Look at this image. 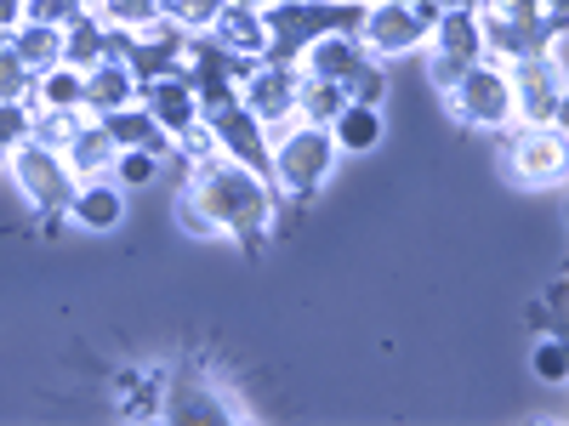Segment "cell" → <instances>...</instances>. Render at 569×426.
Returning <instances> with one entry per match:
<instances>
[{
    "instance_id": "1",
    "label": "cell",
    "mask_w": 569,
    "mask_h": 426,
    "mask_svg": "<svg viewBox=\"0 0 569 426\" xmlns=\"http://www.w3.org/2000/svg\"><path fill=\"white\" fill-rule=\"evenodd\" d=\"M182 149H188L182 194L194 200V205L217 222V233H228V240L240 245V251H262L268 233H273V222H279V194H273V182H268L262 171L240 165V160L217 154L211 142H206V131H194V136L182 142Z\"/></svg>"
},
{
    "instance_id": "2",
    "label": "cell",
    "mask_w": 569,
    "mask_h": 426,
    "mask_svg": "<svg viewBox=\"0 0 569 426\" xmlns=\"http://www.w3.org/2000/svg\"><path fill=\"white\" fill-rule=\"evenodd\" d=\"M337 142H330L325 125L291 120L284 131H273V149H268V182L284 205H308L319 187L337 176Z\"/></svg>"
},
{
    "instance_id": "3",
    "label": "cell",
    "mask_w": 569,
    "mask_h": 426,
    "mask_svg": "<svg viewBox=\"0 0 569 426\" xmlns=\"http://www.w3.org/2000/svg\"><path fill=\"white\" fill-rule=\"evenodd\" d=\"M12 171V182H18V194L29 200V211L46 222V233H58L63 227V216H69V200H74V187H80V176H74V165L63 160V149H46V142H23V149H12L7 160H0Z\"/></svg>"
},
{
    "instance_id": "4",
    "label": "cell",
    "mask_w": 569,
    "mask_h": 426,
    "mask_svg": "<svg viewBox=\"0 0 569 426\" xmlns=\"http://www.w3.org/2000/svg\"><path fill=\"white\" fill-rule=\"evenodd\" d=\"M433 18L439 7L433 0H365V23H359V40L370 58H410L427 45L433 34Z\"/></svg>"
},
{
    "instance_id": "5",
    "label": "cell",
    "mask_w": 569,
    "mask_h": 426,
    "mask_svg": "<svg viewBox=\"0 0 569 426\" xmlns=\"http://www.w3.org/2000/svg\"><path fill=\"white\" fill-rule=\"evenodd\" d=\"M496 136H501V165L518 187H558L563 182V160H569L563 125H507Z\"/></svg>"
},
{
    "instance_id": "6",
    "label": "cell",
    "mask_w": 569,
    "mask_h": 426,
    "mask_svg": "<svg viewBox=\"0 0 569 426\" xmlns=\"http://www.w3.org/2000/svg\"><path fill=\"white\" fill-rule=\"evenodd\" d=\"M512 85V125H563V98H569V69L547 63L541 52L507 63Z\"/></svg>"
},
{
    "instance_id": "7",
    "label": "cell",
    "mask_w": 569,
    "mask_h": 426,
    "mask_svg": "<svg viewBox=\"0 0 569 426\" xmlns=\"http://www.w3.org/2000/svg\"><path fill=\"white\" fill-rule=\"evenodd\" d=\"M445 103L461 125L472 131H507L512 125V85H507V63H472L450 91H445Z\"/></svg>"
},
{
    "instance_id": "8",
    "label": "cell",
    "mask_w": 569,
    "mask_h": 426,
    "mask_svg": "<svg viewBox=\"0 0 569 426\" xmlns=\"http://www.w3.org/2000/svg\"><path fill=\"white\" fill-rule=\"evenodd\" d=\"M200 131L217 154L228 160H240L251 171L268 176V149H273V136L262 131V120L246 109V103H222V109H200Z\"/></svg>"
},
{
    "instance_id": "9",
    "label": "cell",
    "mask_w": 569,
    "mask_h": 426,
    "mask_svg": "<svg viewBox=\"0 0 569 426\" xmlns=\"http://www.w3.org/2000/svg\"><path fill=\"white\" fill-rule=\"evenodd\" d=\"M297 85H302V69L297 63H268L257 58V69L240 80V103L262 120V131H284L297 120Z\"/></svg>"
},
{
    "instance_id": "10",
    "label": "cell",
    "mask_w": 569,
    "mask_h": 426,
    "mask_svg": "<svg viewBox=\"0 0 569 426\" xmlns=\"http://www.w3.org/2000/svg\"><path fill=\"white\" fill-rule=\"evenodd\" d=\"M137 103L154 114V125L171 136V142H188L200 131V91L188 85V74H160V80H142L137 85Z\"/></svg>"
},
{
    "instance_id": "11",
    "label": "cell",
    "mask_w": 569,
    "mask_h": 426,
    "mask_svg": "<svg viewBox=\"0 0 569 426\" xmlns=\"http://www.w3.org/2000/svg\"><path fill=\"white\" fill-rule=\"evenodd\" d=\"M160 415L171 420H233V415H246L233 398L217 393V382H206V375H194L188 364H171L166 375V398H160Z\"/></svg>"
},
{
    "instance_id": "12",
    "label": "cell",
    "mask_w": 569,
    "mask_h": 426,
    "mask_svg": "<svg viewBox=\"0 0 569 426\" xmlns=\"http://www.w3.org/2000/svg\"><path fill=\"white\" fill-rule=\"evenodd\" d=\"M182 45H188V34L160 12V23L154 29H142L137 40H131V52H126V69H131V80L142 85V80H160V74H177L182 69Z\"/></svg>"
},
{
    "instance_id": "13",
    "label": "cell",
    "mask_w": 569,
    "mask_h": 426,
    "mask_svg": "<svg viewBox=\"0 0 569 426\" xmlns=\"http://www.w3.org/2000/svg\"><path fill=\"white\" fill-rule=\"evenodd\" d=\"M69 222L86 233H114L126 222V187L114 176H80L74 200H69Z\"/></svg>"
},
{
    "instance_id": "14",
    "label": "cell",
    "mask_w": 569,
    "mask_h": 426,
    "mask_svg": "<svg viewBox=\"0 0 569 426\" xmlns=\"http://www.w3.org/2000/svg\"><path fill=\"white\" fill-rule=\"evenodd\" d=\"M370 52H365V40L359 34H319V40H308L302 45V58H297V69L302 74H319V80H337V85H348V74L365 63Z\"/></svg>"
},
{
    "instance_id": "15",
    "label": "cell",
    "mask_w": 569,
    "mask_h": 426,
    "mask_svg": "<svg viewBox=\"0 0 569 426\" xmlns=\"http://www.w3.org/2000/svg\"><path fill=\"white\" fill-rule=\"evenodd\" d=\"M421 52H445L461 63H485V29H479V7H461V12H439L433 34H427Z\"/></svg>"
},
{
    "instance_id": "16",
    "label": "cell",
    "mask_w": 569,
    "mask_h": 426,
    "mask_svg": "<svg viewBox=\"0 0 569 426\" xmlns=\"http://www.w3.org/2000/svg\"><path fill=\"white\" fill-rule=\"evenodd\" d=\"M114 154H120V142L109 136V125H103L98 114H86V120L74 125V136L63 142V160L74 165V176H109Z\"/></svg>"
},
{
    "instance_id": "17",
    "label": "cell",
    "mask_w": 569,
    "mask_h": 426,
    "mask_svg": "<svg viewBox=\"0 0 569 426\" xmlns=\"http://www.w3.org/2000/svg\"><path fill=\"white\" fill-rule=\"evenodd\" d=\"M137 103V80L126 63H91L86 80H80V114H109V109H126Z\"/></svg>"
},
{
    "instance_id": "18",
    "label": "cell",
    "mask_w": 569,
    "mask_h": 426,
    "mask_svg": "<svg viewBox=\"0 0 569 426\" xmlns=\"http://www.w3.org/2000/svg\"><path fill=\"white\" fill-rule=\"evenodd\" d=\"M206 34L222 40L228 52H246V58H262V52H268V23H262V12L233 7V0H222V12H217V23H211Z\"/></svg>"
},
{
    "instance_id": "19",
    "label": "cell",
    "mask_w": 569,
    "mask_h": 426,
    "mask_svg": "<svg viewBox=\"0 0 569 426\" xmlns=\"http://www.w3.org/2000/svg\"><path fill=\"white\" fill-rule=\"evenodd\" d=\"M103 125H109V136L120 142V149H154L160 160L177 149V142L154 125V114L149 109H142V103H126V109H109V114H98Z\"/></svg>"
},
{
    "instance_id": "20",
    "label": "cell",
    "mask_w": 569,
    "mask_h": 426,
    "mask_svg": "<svg viewBox=\"0 0 569 426\" xmlns=\"http://www.w3.org/2000/svg\"><path fill=\"white\" fill-rule=\"evenodd\" d=\"M7 45L12 52L40 74V69H52V63H63V23H40V18H23V23H12V34H7Z\"/></svg>"
},
{
    "instance_id": "21",
    "label": "cell",
    "mask_w": 569,
    "mask_h": 426,
    "mask_svg": "<svg viewBox=\"0 0 569 426\" xmlns=\"http://www.w3.org/2000/svg\"><path fill=\"white\" fill-rule=\"evenodd\" d=\"M325 131H330V142H337V154H370L376 142H382V109L342 103L337 120H330Z\"/></svg>"
},
{
    "instance_id": "22",
    "label": "cell",
    "mask_w": 569,
    "mask_h": 426,
    "mask_svg": "<svg viewBox=\"0 0 569 426\" xmlns=\"http://www.w3.org/2000/svg\"><path fill=\"white\" fill-rule=\"evenodd\" d=\"M63 63H74V69H91V63H109V23L98 18V12H80V18H69L63 23Z\"/></svg>"
},
{
    "instance_id": "23",
    "label": "cell",
    "mask_w": 569,
    "mask_h": 426,
    "mask_svg": "<svg viewBox=\"0 0 569 426\" xmlns=\"http://www.w3.org/2000/svg\"><path fill=\"white\" fill-rule=\"evenodd\" d=\"M80 80H86V69H74V63L40 69L29 103H34V109H69V114H80Z\"/></svg>"
},
{
    "instance_id": "24",
    "label": "cell",
    "mask_w": 569,
    "mask_h": 426,
    "mask_svg": "<svg viewBox=\"0 0 569 426\" xmlns=\"http://www.w3.org/2000/svg\"><path fill=\"white\" fill-rule=\"evenodd\" d=\"M342 103H348V91H342L337 80L302 74V85H297V120H308V125H330Z\"/></svg>"
},
{
    "instance_id": "25",
    "label": "cell",
    "mask_w": 569,
    "mask_h": 426,
    "mask_svg": "<svg viewBox=\"0 0 569 426\" xmlns=\"http://www.w3.org/2000/svg\"><path fill=\"white\" fill-rule=\"evenodd\" d=\"M348 103H365V109H382L388 103V91H393V74H388V63L382 58H365L353 74H348Z\"/></svg>"
},
{
    "instance_id": "26",
    "label": "cell",
    "mask_w": 569,
    "mask_h": 426,
    "mask_svg": "<svg viewBox=\"0 0 569 426\" xmlns=\"http://www.w3.org/2000/svg\"><path fill=\"white\" fill-rule=\"evenodd\" d=\"M91 12H98L103 23H114V29L142 34V29L160 23V0H91Z\"/></svg>"
},
{
    "instance_id": "27",
    "label": "cell",
    "mask_w": 569,
    "mask_h": 426,
    "mask_svg": "<svg viewBox=\"0 0 569 426\" xmlns=\"http://www.w3.org/2000/svg\"><path fill=\"white\" fill-rule=\"evenodd\" d=\"M160 165H166V160H160L154 149H120V154H114V165H109V176L131 194V187H149V182L160 176Z\"/></svg>"
},
{
    "instance_id": "28",
    "label": "cell",
    "mask_w": 569,
    "mask_h": 426,
    "mask_svg": "<svg viewBox=\"0 0 569 426\" xmlns=\"http://www.w3.org/2000/svg\"><path fill=\"white\" fill-rule=\"evenodd\" d=\"M182 34H206L211 23H217V12H222V0H166V7H160Z\"/></svg>"
},
{
    "instance_id": "29",
    "label": "cell",
    "mask_w": 569,
    "mask_h": 426,
    "mask_svg": "<svg viewBox=\"0 0 569 426\" xmlns=\"http://www.w3.org/2000/svg\"><path fill=\"white\" fill-rule=\"evenodd\" d=\"M34 109V103H29ZM86 114H69V109H34V125H29V136L34 142H46V149H63V142L74 136V125H80Z\"/></svg>"
},
{
    "instance_id": "30",
    "label": "cell",
    "mask_w": 569,
    "mask_h": 426,
    "mask_svg": "<svg viewBox=\"0 0 569 426\" xmlns=\"http://www.w3.org/2000/svg\"><path fill=\"white\" fill-rule=\"evenodd\" d=\"M29 91H34V69L12 52H0V103H29Z\"/></svg>"
},
{
    "instance_id": "31",
    "label": "cell",
    "mask_w": 569,
    "mask_h": 426,
    "mask_svg": "<svg viewBox=\"0 0 569 426\" xmlns=\"http://www.w3.org/2000/svg\"><path fill=\"white\" fill-rule=\"evenodd\" d=\"M530 369H536V382H547V387H563V382H569V353H563V342H558V336H541V342H536V358H530Z\"/></svg>"
},
{
    "instance_id": "32",
    "label": "cell",
    "mask_w": 569,
    "mask_h": 426,
    "mask_svg": "<svg viewBox=\"0 0 569 426\" xmlns=\"http://www.w3.org/2000/svg\"><path fill=\"white\" fill-rule=\"evenodd\" d=\"M29 125H34V109L29 103H0V160H7L12 149H23Z\"/></svg>"
},
{
    "instance_id": "33",
    "label": "cell",
    "mask_w": 569,
    "mask_h": 426,
    "mask_svg": "<svg viewBox=\"0 0 569 426\" xmlns=\"http://www.w3.org/2000/svg\"><path fill=\"white\" fill-rule=\"evenodd\" d=\"M86 7H91V0H29L23 18H40V23H69V18H80Z\"/></svg>"
},
{
    "instance_id": "34",
    "label": "cell",
    "mask_w": 569,
    "mask_h": 426,
    "mask_svg": "<svg viewBox=\"0 0 569 426\" xmlns=\"http://www.w3.org/2000/svg\"><path fill=\"white\" fill-rule=\"evenodd\" d=\"M177 222H182L188 233H194V240H217V222H211V216H206L194 200H188V194L177 200Z\"/></svg>"
},
{
    "instance_id": "35",
    "label": "cell",
    "mask_w": 569,
    "mask_h": 426,
    "mask_svg": "<svg viewBox=\"0 0 569 426\" xmlns=\"http://www.w3.org/2000/svg\"><path fill=\"white\" fill-rule=\"evenodd\" d=\"M467 69H472V63H461V58H445V52H427V74H433V85H439V91H450V85H456V80H461Z\"/></svg>"
},
{
    "instance_id": "36",
    "label": "cell",
    "mask_w": 569,
    "mask_h": 426,
    "mask_svg": "<svg viewBox=\"0 0 569 426\" xmlns=\"http://www.w3.org/2000/svg\"><path fill=\"white\" fill-rule=\"evenodd\" d=\"M563 302H569V284H563V278H552V284H547V302H541V307H547V313L558 318V313H563Z\"/></svg>"
},
{
    "instance_id": "37",
    "label": "cell",
    "mask_w": 569,
    "mask_h": 426,
    "mask_svg": "<svg viewBox=\"0 0 569 426\" xmlns=\"http://www.w3.org/2000/svg\"><path fill=\"white\" fill-rule=\"evenodd\" d=\"M547 23H569V0H536Z\"/></svg>"
},
{
    "instance_id": "38",
    "label": "cell",
    "mask_w": 569,
    "mask_h": 426,
    "mask_svg": "<svg viewBox=\"0 0 569 426\" xmlns=\"http://www.w3.org/2000/svg\"><path fill=\"white\" fill-rule=\"evenodd\" d=\"M23 7H29V0H0V29H12V23H23Z\"/></svg>"
},
{
    "instance_id": "39",
    "label": "cell",
    "mask_w": 569,
    "mask_h": 426,
    "mask_svg": "<svg viewBox=\"0 0 569 426\" xmlns=\"http://www.w3.org/2000/svg\"><path fill=\"white\" fill-rule=\"evenodd\" d=\"M439 12H461V7H485V0H433Z\"/></svg>"
},
{
    "instance_id": "40",
    "label": "cell",
    "mask_w": 569,
    "mask_h": 426,
    "mask_svg": "<svg viewBox=\"0 0 569 426\" xmlns=\"http://www.w3.org/2000/svg\"><path fill=\"white\" fill-rule=\"evenodd\" d=\"M233 7H251V12H262V7H273V0H233Z\"/></svg>"
},
{
    "instance_id": "41",
    "label": "cell",
    "mask_w": 569,
    "mask_h": 426,
    "mask_svg": "<svg viewBox=\"0 0 569 426\" xmlns=\"http://www.w3.org/2000/svg\"><path fill=\"white\" fill-rule=\"evenodd\" d=\"M7 34H12V29H0V52H7Z\"/></svg>"
}]
</instances>
